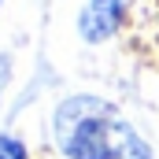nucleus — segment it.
I'll return each mask as SVG.
<instances>
[{
    "label": "nucleus",
    "instance_id": "obj_2",
    "mask_svg": "<svg viewBox=\"0 0 159 159\" xmlns=\"http://www.w3.org/2000/svg\"><path fill=\"white\" fill-rule=\"evenodd\" d=\"M126 4L122 0H85V7L78 11V37L85 44H104L119 34Z\"/></svg>",
    "mask_w": 159,
    "mask_h": 159
},
{
    "label": "nucleus",
    "instance_id": "obj_4",
    "mask_svg": "<svg viewBox=\"0 0 159 159\" xmlns=\"http://www.w3.org/2000/svg\"><path fill=\"white\" fill-rule=\"evenodd\" d=\"M7 78H11V63H7V56H0V89H4Z\"/></svg>",
    "mask_w": 159,
    "mask_h": 159
},
{
    "label": "nucleus",
    "instance_id": "obj_5",
    "mask_svg": "<svg viewBox=\"0 0 159 159\" xmlns=\"http://www.w3.org/2000/svg\"><path fill=\"white\" fill-rule=\"evenodd\" d=\"M0 4H4V0H0Z\"/></svg>",
    "mask_w": 159,
    "mask_h": 159
},
{
    "label": "nucleus",
    "instance_id": "obj_1",
    "mask_svg": "<svg viewBox=\"0 0 159 159\" xmlns=\"http://www.w3.org/2000/svg\"><path fill=\"white\" fill-rule=\"evenodd\" d=\"M56 144L67 159H152L141 133L100 96H67L52 119Z\"/></svg>",
    "mask_w": 159,
    "mask_h": 159
},
{
    "label": "nucleus",
    "instance_id": "obj_3",
    "mask_svg": "<svg viewBox=\"0 0 159 159\" xmlns=\"http://www.w3.org/2000/svg\"><path fill=\"white\" fill-rule=\"evenodd\" d=\"M0 159H30L26 141L15 137V133H0Z\"/></svg>",
    "mask_w": 159,
    "mask_h": 159
}]
</instances>
